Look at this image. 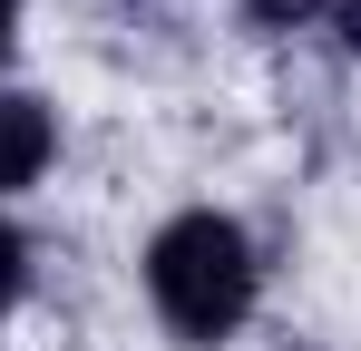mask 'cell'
Wrapping results in <instances>:
<instances>
[{"label": "cell", "instance_id": "cell-1", "mask_svg": "<svg viewBox=\"0 0 361 351\" xmlns=\"http://www.w3.org/2000/svg\"><path fill=\"white\" fill-rule=\"evenodd\" d=\"M147 292L157 312L176 322L185 342H225L244 312H254V244L225 215H176V225L147 244Z\"/></svg>", "mask_w": 361, "mask_h": 351}, {"label": "cell", "instance_id": "cell-2", "mask_svg": "<svg viewBox=\"0 0 361 351\" xmlns=\"http://www.w3.org/2000/svg\"><path fill=\"white\" fill-rule=\"evenodd\" d=\"M49 147H59V127H49V108L39 98H0V185H30V176L49 166Z\"/></svg>", "mask_w": 361, "mask_h": 351}, {"label": "cell", "instance_id": "cell-3", "mask_svg": "<svg viewBox=\"0 0 361 351\" xmlns=\"http://www.w3.org/2000/svg\"><path fill=\"white\" fill-rule=\"evenodd\" d=\"M20 283H30V244H20V234L0 225V312L20 302Z\"/></svg>", "mask_w": 361, "mask_h": 351}, {"label": "cell", "instance_id": "cell-4", "mask_svg": "<svg viewBox=\"0 0 361 351\" xmlns=\"http://www.w3.org/2000/svg\"><path fill=\"white\" fill-rule=\"evenodd\" d=\"M312 10H322V0H244L254 30H293V20H312Z\"/></svg>", "mask_w": 361, "mask_h": 351}, {"label": "cell", "instance_id": "cell-5", "mask_svg": "<svg viewBox=\"0 0 361 351\" xmlns=\"http://www.w3.org/2000/svg\"><path fill=\"white\" fill-rule=\"evenodd\" d=\"M332 20H342V49H361V0H342Z\"/></svg>", "mask_w": 361, "mask_h": 351}, {"label": "cell", "instance_id": "cell-6", "mask_svg": "<svg viewBox=\"0 0 361 351\" xmlns=\"http://www.w3.org/2000/svg\"><path fill=\"white\" fill-rule=\"evenodd\" d=\"M0 39H10V0H0Z\"/></svg>", "mask_w": 361, "mask_h": 351}]
</instances>
